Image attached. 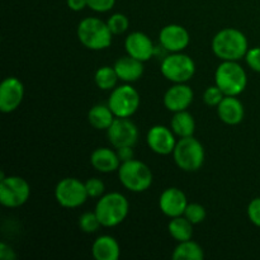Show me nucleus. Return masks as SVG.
Segmentation results:
<instances>
[{"label": "nucleus", "mask_w": 260, "mask_h": 260, "mask_svg": "<svg viewBox=\"0 0 260 260\" xmlns=\"http://www.w3.org/2000/svg\"><path fill=\"white\" fill-rule=\"evenodd\" d=\"M249 50L248 40L241 30L225 28L212 40V51L222 61H238L245 57Z\"/></svg>", "instance_id": "nucleus-1"}, {"label": "nucleus", "mask_w": 260, "mask_h": 260, "mask_svg": "<svg viewBox=\"0 0 260 260\" xmlns=\"http://www.w3.org/2000/svg\"><path fill=\"white\" fill-rule=\"evenodd\" d=\"M113 33L108 24L99 18L89 17L81 20L78 25V38L81 45L89 50H104L112 43Z\"/></svg>", "instance_id": "nucleus-2"}, {"label": "nucleus", "mask_w": 260, "mask_h": 260, "mask_svg": "<svg viewBox=\"0 0 260 260\" xmlns=\"http://www.w3.org/2000/svg\"><path fill=\"white\" fill-rule=\"evenodd\" d=\"M128 201L121 193H108L98 201L95 213L104 228H114L128 215Z\"/></svg>", "instance_id": "nucleus-3"}, {"label": "nucleus", "mask_w": 260, "mask_h": 260, "mask_svg": "<svg viewBox=\"0 0 260 260\" xmlns=\"http://www.w3.org/2000/svg\"><path fill=\"white\" fill-rule=\"evenodd\" d=\"M215 81L225 95L236 96L246 88L248 78L245 70L236 61H223L216 69Z\"/></svg>", "instance_id": "nucleus-4"}, {"label": "nucleus", "mask_w": 260, "mask_h": 260, "mask_svg": "<svg viewBox=\"0 0 260 260\" xmlns=\"http://www.w3.org/2000/svg\"><path fill=\"white\" fill-rule=\"evenodd\" d=\"M119 182L131 192H145L152 184V172L145 162L139 160H129L122 162L118 169Z\"/></svg>", "instance_id": "nucleus-5"}, {"label": "nucleus", "mask_w": 260, "mask_h": 260, "mask_svg": "<svg viewBox=\"0 0 260 260\" xmlns=\"http://www.w3.org/2000/svg\"><path fill=\"white\" fill-rule=\"evenodd\" d=\"M174 161L184 172H196L205 162V149L193 136L182 137L173 151Z\"/></svg>", "instance_id": "nucleus-6"}, {"label": "nucleus", "mask_w": 260, "mask_h": 260, "mask_svg": "<svg viewBox=\"0 0 260 260\" xmlns=\"http://www.w3.org/2000/svg\"><path fill=\"white\" fill-rule=\"evenodd\" d=\"M196 73V63L188 55L172 52L161 62V74L173 83H185Z\"/></svg>", "instance_id": "nucleus-7"}, {"label": "nucleus", "mask_w": 260, "mask_h": 260, "mask_svg": "<svg viewBox=\"0 0 260 260\" xmlns=\"http://www.w3.org/2000/svg\"><path fill=\"white\" fill-rule=\"evenodd\" d=\"M30 196V187L20 177H5L0 180V202L9 208H17L24 205Z\"/></svg>", "instance_id": "nucleus-8"}, {"label": "nucleus", "mask_w": 260, "mask_h": 260, "mask_svg": "<svg viewBox=\"0 0 260 260\" xmlns=\"http://www.w3.org/2000/svg\"><path fill=\"white\" fill-rule=\"evenodd\" d=\"M140 106V95L131 85H121L114 88L108 101V107L113 114L119 118H128L136 113Z\"/></svg>", "instance_id": "nucleus-9"}, {"label": "nucleus", "mask_w": 260, "mask_h": 260, "mask_svg": "<svg viewBox=\"0 0 260 260\" xmlns=\"http://www.w3.org/2000/svg\"><path fill=\"white\" fill-rule=\"evenodd\" d=\"M55 197L62 207L76 208L84 205L89 196L85 183H81L76 178H65L56 185Z\"/></svg>", "instance_id": "nucleus-10"}, {"label": "nucleus", "mask_w": 260, "mask_h": 260, "mask_svg": "<svg viewBox=\"0 0 260 260\" xmlns=\"http://www.w3.org/2000/svg\"><path fill=\"white\" fill-rule=\"evenodd\" d=\"M107 136L109 142L116 149L123 146H135L139 140V129L136 124L128 118L116 117L113 123L107 129Z\"/></svg>", "instance_id": "nucleus-11"}, {"label": "nucleus", "mask_w": 260, "mask_h": 260, "mask_svg": "<svg viewBox=\"0 0 260 260\" xmlns=\"http://www.w3.org/2000/svg\"><path fill=\"white\" fill-rule=\"evenodd\" d=\"M24 96V86L19 79L10 76L3 80L0 85V111L10 113L20 106Z\"/></svg>", "instance_id": "nucleus-12"}, {"label": "nucleus", "mask_w": 260, "mask_h": 260, "mask_svg": "<svg viewBox=\"0 0 260 260\" xmlns=\"http://www.w3.org/2000/svg\"><path fill=\"white\" fill-rule=\"evenodd\" d=\"M174 135L173 129L157 124V126L151 127L147 132V145L156 154L169 155L174 151L175 145H177Z\"/></svg>", "instance_id": "nucleus-13"}, {"label": "nucleus", "mask_w": 260, "mask_h": 260, "mask_svg": "<svg viewBox=\"0 0 260 260\" xmlns=\"http://www.w3.org/2000/svg\"><path fill=\"white\" fill-rule=\"evenodd\" d=\"M160 43L169 52H180L189 45V33L179 24L165 25L159 35Z\"/></svg>", "instance_id": "nucleus-14"}, {"label": "nucleus", "mask_w": 260, "mask_h": 260, "mask_svg": "<svg viewBox=\"0 0 260 260\" xmlns=\"http://www.w3.org/2000/svg\"><path fill=\"white\" fill-rule=\"evenodd\" d=\"M160 210L168 217H178L183 216L187 208V197L183 190L178 188H168L161 193L159 198Z\"/></svg>", "instance_id": "nucleus-15"}, {"label": "nucleus", "mask_w": 260, "mask_h": 260, "mask_svg": "<svg viewBox=\"0 0 260 260\" xmlns=\"http://www.w3.org/2000/svg\"><path fill=\"white\" fill-rule=\"evenodd\" d=\"M193 102V90L184 83H177L168 89L164 95V106L168 111L177 112L185 111Z\"/></svg>", "instance_id": "nucleus-16"}, {"label": "nucleus", "mask_w": 260, "mask_h": 260, "mask_svg": "<svg viewBox=\"0 0 260 260\" xmlns=\"http://www.w3.org/2000/svg\"><path fill=\"white\" fill-rule=\"evenodd\" d=\"M124 47L129 56L142 61V62L150 60L155 52L152 41L150 40L149 36L142 32H134L127 36Z\"/></svg>", "instance_id": "nucleus-17"}, {"label": "nucleus", "mask_w": 260, "mask_h": 260, "mask_svg": "<svg viewBox=\"0 0 260 260\" xmlns=\"http://www.w3.org/2000/svg\"><path fill=\"white\" fill-rule=\"evenodd\" d=\"M217 113L221 121L226 124H238L244 119V106L236 96L226 95L217 106Z\"/></svg>", "instance_id": "nucleus-18"}, {"label": "nucleus", "mask_w": 260, "mask_h": 260, "mask_svg": "<svg viewBox=\"0 0 260 260\" xmlns=\"http://www.w3.org/2000/svg\"><path fill=\"white\" fill-rule=\"evenodd\" d=\"M90 162L94 169L101 173H112L116 172L121 167V160H119L117 151L108 149V147H98L91 152Z\"/></svg>", "instance_id": "nucleus-19"}, {"label": "nucleus", "mask_w": 260, "mask_h": 260, "mask_svg": "<svg viewBox=\"0 0 260 260\" xmlns=\"http://www.w3.org/2000/svg\"><path fill=\"white\" fill-rule=\"evenodd\" d=\"M113 68L118 78L127 83L139 80L144 74V62L129 55L118 58Z\"/></svg>", "instance_id": "nucleus-20"}, {"label": "nucleus", "mask_w": 260, "mask_h": 260, "mask_svg": "<svg viewBox=\"0 0 260 260\" xmlns=\"http://www.w3.org/2000/svg\"><path fill=\"white\" fill-rule=\"evenodd\" d=\"M91 253L96 260H117L119 258V245L112 236H99L93 244Z\"/></svg>", "instance_id": "nucleus-21"}, {"label": "nucleus", "mask_w": 260, "mask_h": 260, "mask_svg": "<svg viewBox=\"0 0 260 260\" xmlns=\"http://www.w3.org/2000/svg\"><path fill=\"white\" fill-rule=\"evenodd\" d=\"M116 116L108 106L96 104L89 111L88 121L94 128L96 129H108L109 126L113 123Z\"/></svg>", "instance_id": "nucleus-22"}, {"label": "nucleus", "mask_w": 260, "mask_h": 260, "mask_svg": "<svg viewBox=\"0 0 260 260\" xmlns=\"http://www.w3.org/2000/svg\"><path fill=\"white\" fill-rule=\"evenodd\" d=\"M172 129L177 136L189 137L193 136L196 129V122L192 114L187 111H180L174 114L172 119Z\"/></svg>", "instance_id": "nucleus-23"}, {"label": "nucleus", "mask_w": 260, "mask_h": 260, "mask_svg": "<svg viewBox=\"0 0 260 260\" xmlns=\"http://www.w3.org/2000/svg\"><path fill=\"white\" fill-rule=\"evenodd\" d=\"M168 230H169L170 236L178 243L182 241L190 240L193 236V223L190 222L188 218L184 216H178V217H173L172 221L168 225Z\"/></svg>", "instance_id": "nucleus-24"}, {"label": "nucleus", "mask_w": 260, "mask_h": 260, "mask_svg": "<svg viewBox=\"0 0 260 260\" xmlns=\"http://www.w3.org/2000/svg\"><path fill=\"white\" fill-rule=\"evenodd\" d=\"M205 258L203 249L192 240L182 241L173 253L174 260H201Z\"/></svg>", "instance_id": "nucleus-25"}, {"label": "nucleus", "mask_w": 260, "mask_h": 260, "mask_svg": "<svg viewBox=\"0 0 260 260\" xmlns=\"http://www.w3.org/2000/svg\"><path fill=\"white\" fill-rule=\"evenodd\" d=\"M118 75H117L114 68L111 66H102L96 70L94 80H95L96 86L102 90H109V89L114 88L118 80Z\"/></svg>", "instance_id": "nucleus-26"}, {"label": "nucleus", "mask_w": 260, "mask_h": 260, "mask_svg": "<svg viewBox=\"0 0 260 260\" xmlns=\"http://www.w3.org/2000/svg\"><path fill=\"white\" fill-rule=\"evenodd\" d=\"M102 226L95 211L94 212H85L79 217V228L86 234H93Z\"/></svg>", "instance_id": "nucleus-27"}, {"label": "nucleus", "mask_w": 260, "mask_h": 260, "mask_svg": "<svg viewBox=\"0 0 260 260\" xmlns=\"http://www.w3.org/2000/svg\"><path fill=\"white\" fill-rule=\"evenodd\" d=\"M107 24H108L109 29H111L113 35H122V33H124L128 29L129 23L128 18L126 15L122 14V13H116L112 17H109Z\"/></svg>", "instance_id": "nucleus-28"}, {"label": "nucleus", "mask_w": 260, "mask_h": 260, "mask_svg": "<svg viewBox=\"0 0 260 260\" xmlns=\"http://www.w3.org/2000/svg\"><path fill=\"white\" fill-rule=\"evenodd\" d=\"M183 216L188 218L193 225H197V223H201L206 218V210L200 203H188Z\"/></svg>", "instance_id": "nucleus-29"}, {"label": "nucleus", "mask_w": 260, "mask_h": 260, "mask_svg": "<svg viewBox=\"0 0 260 260\" xmlns=\"http://www.w3.org/2000/svg\"><path fill=\"white\" fill-rule=\"evenodd\" d=\"M225 96L223 91L217 85H213L206 89L205 94H203V101L208 107H217Z\"/></svg>", "instance_id": "nucleus-30"}, {"label": "nucleus", "mask_w": 260, "mask_h": 260, "mask_svg": "<svg viewBox=\"0 0 260 260\" xmlns=\"http://www.w3.org/2000/svg\"><path fill=\"white\" fill-rule=\"evenodd\" d=\"M85 187L88 196L91 198L102 197V194L104 193V183L98 178H90L86 180Z\"/></svg>", "instance_id": "nucleus-31"}, {"label": "nucleus", "mask_w": 260, "mask_h": 260, "mask_svg": "<svg viewBox=\"0 0 260 260\" xmlns=\"http://www.w3.org/2000/svg\"><path fill=\"white\" fill-rule=\"evenodd\" d=\"M245 60L251 70L260 73V47L249 48L245 55Z\"/></svg>", "instance_id": "nucleus-32"}, {"label": "nucleus", "mask_w": 260, "mask_h": 260, "mask_svg": "<svg viewBox=\"0 0 260 260\" xmlns=\"http://www.w3.org/2000/svg\"><path fill=\"white\" fill-rule=\"evenodd\" d=\"M88 7L96 13L109 12L116 4V0H86Z\"/></svg>", "instance_id": "nucleus-33"}, {"label": "nucleus", "mask_w": 260, "mask_h": 260, "mask_svg": "<svg viewBox=\"0 0 260 260\" xmlns=\"http://www.w3.org/2000/svg\"><path fill=\"white\" fill-rule=\"evenodd\" d=\"M248 217L251 223L260 228V197L254 198L248 206Z\"/></svg>", "instance_id": "nucleus-34"}, {"label": "nucleus", "mask_w": 260, "mask_h": 260, "mask_svg": "<svg viewBox=\"0 0 260 260\" xmlns=\"http://www.w3.org/2000/svg\"><path fill=\"white\" fill-rule=\"evenodd\" d=\"M134 146H123V147H119L117 149V155H118L119 160L121 162H126L129 161V160L134 159Z\"/></svg>", "instance_id": "nucleus-35"}, {"label": "nucleus", "mask_w": 260, "mask_h": 260, "mask_svg": "<svg viewBox=\"0 0 260 260\" xmlns=\"http://www.w3.org/2000/svg\"><path fill=\"white\" fill-rule=\"evenodd\" d=\"M17 258L14 250L10 248L9 245H7L5 243L0 244V259L2 260H14Z\"/></svg>", "instance_id": "nucleus-36"}, {"label": "nucleus", "mask_w": 260, "mask_h": 260, "mask_svg": "<svg viewBox=\"0 0 260 260\" xmlns=\"http://www.w3.org/2000/svg\"><path fill=\"white\" fill-rule=\"evenodd\" d=\"M66 3H68V7L74 12H80L84 8L88 7L86 0H66Z\"/></svg>", "instance_id": "nucleus-37"}]
</instances>
